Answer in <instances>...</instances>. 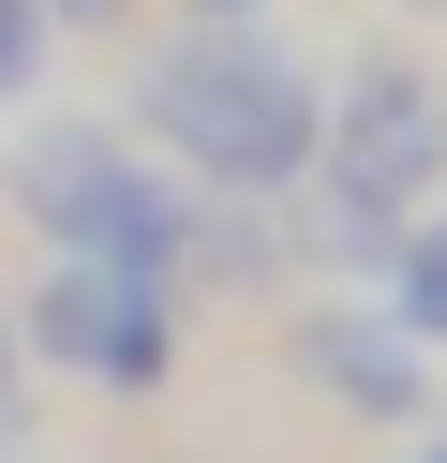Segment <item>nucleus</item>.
Here are the masks:
<instances>
[{"label": "nucleus", "instance_id": "obj_1", "mask_svg": "<svg viewBox=\"0 0 447 463\" xmlns=\"http://www.w3.org/2000/svg\"><path fill=\"white\" fill-rule=\"evenodd\" d=\"M135 120L164 135V150L194 165L209 194H284L298 165H313V120H328V90H313V61H298L284 31L224 15V31L164 45V61L135 75Z\"/></svg>", "mask_w": 447, "mask_h": 463}, {"label": "nucleus", "instance_id": "obj_2", "mask_svg": "<svg viewBox=\"0 0 447 463\" xmlns=\"http://www.w3.org/2000/svg\"><path fill=\"white\" fill-rule=\"evenodd\" d=\"M15 210L60 254H105V269H149V284L194 254V194H164L135 165V135H105V120H30L15 135Z\"/></svg>", "mask_w": 447, "mask_h": 463}, {"label": "nucleus", "instance_id": "obj_3", "mask_svg": "<svg viewBox=\"0 0 447 463\" xmlns=\"http://www.w3.org/2000/svg\"><path fill=\"white\" fill-rule=\"evenodd\" d=\"M313 165H328L343 240L387 254V224L447 180V90H433V61H403V45L343 61V90H328V120H313Z\"/></svg>", "mask_w": 447, "mask_h": 463}, {"label": "nucleus", "instance_id": "obj_4", "mask_svg": "<svg viewBox=\"0 0 447 463\" xmlns=\"http://www.w3.org/2000/svg\"><path fill=\"white\" fill-rule=\"evenodd\" d=\"M30 344L60 373H105V389H164L179 373V299L149 269H105V254H60L45 299H30Z\"/></svg>", "mask_w": 447, "mask_h": 463}, {"label": "nucleus", "instance_id": "obj_5", "mask_svg": "<svg viewBox=\"0 0 447 463\" xmlns=\"http://www.w3.org/2000/svg\"><path fill=\"white\" fill-rule=\"evenodd\" d=\"M298 373L328 403H358V419H417L433 403V344L403 314H358V299H298Z\"/></svg>", "mask_w": 447, "mask_h": 463}, {"label": "nucleus", "instance_id": "obj_6", "mask_svg": "<svg viewBox=\"0 0 447 463\" xmlns=\"http://www.w3.org/2000/svg\"><path fill=\"white\" fill-rule=\"evenodd\" d=\"M387 314H403L417 344H447V194L417 224H387Z\"/></svg>", "mask_w": 447, "mask_h": 463}, {"label": "nucleus", "instance_id": "obj_7", "mask_svg": "<svg viewBox=\"0 0 447 463\" xmlns=\"http://www.w3.org/2000/svg\"><path fill=\"white\" fill-rule=\"evenodd\" d=\"M45 75V0H0V105Z\"/></svg>", "mask_w": 447, "mask_h": 463}, {"label": "nucleus", "instance_id": "obj_8", "mask_svg": "<svg viewBox=\"0 0 447 463\" xmlns=\"http://www.w3.org/2000/svg\"><path fill=\"white\" fill-rule=\"evenodd\" d=\"M0 403H15V329H0Z\"/></svg>", "mask_w": 447, "mask_h": 463}, {"label": "nucleus", "instance_id": "obj_9", "mask_svg": "<svg viewBox=\"0 0 447 463\" xmlns=\"http://www.w3.org/2000/svg\"><path fill=\"white\" fill-rule=\"evenodd\" d=\"M194 15H254V0H194Z\"/></svg>", "mask_w": 447, "mask_h": 463}, {"label": "nucleus", "instance_id": "obj_10", "mask_svg": "<svg viewBox=\"0 0 447 463\" xmlns=\"http://www.w3.org/2000/svg\"><path fill=\"white\" fill-rule=\"evenodd\" d=\"M403 463H447V433H433V449H403Z\"/></svg>", "mask_w": 447, "mask_h": 463}, {"label": "nucleus", "instance_id": "obj_11", "mask_svg": "<svg viewBox=\"0 0 447 463\" xmlns=\"http://www.w3.org/2000/svg\"><path fill=\"white\" fill-rule=\"evenodd\" d=\"M75 15H105V0H75Z\"/></svg>", "mask_w": 447, "mask_h": 463}]
</instances>
